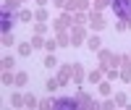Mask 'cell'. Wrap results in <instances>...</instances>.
<instances>
[{
    "label": "cell",
    "instance_id": "1",
    "mask_svg": "<svg viewBox=\"0 0 131 110\" xmlns=\"http://www.w3.org/2000/svg\"><path fill=\"white\" fill-rule=\"evenodd\" d=\"M113 10L121 18H131V0H113Z\"/></svg>",
    "mask_w": 131,
    "mask_h": 110
}]
</instances>
